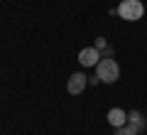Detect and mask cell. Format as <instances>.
Here are the masks:
<instances>
[{
    "label": "cell",
    "instance_id": "1",
    "mask_svg": "<svg viewBox=\"0 0 147 135\" xmlns=\"http://www.w3.org/2000/svg\"><path fill=\"white\" fill-rule=\"evenodd\" d=\"M96 76L100 79L103 83H113L120 79V66H118L115 59H100L98 64H96Z\"/></svg>",
    "mask_w": 147,
    "mask_h": 135
},
{
    "label": "cell",
    "instance_id": "2",
    "mask_svg": "<svg viewBox=\"0 0 147 135\" xmlns=\"http://www.w3.org/2000/svg\"><path fill=\"white\" fill-rule=\"evenodd\" d=\"M118 15L127 22H137L145 15V5H142V0H123L118 5Z\"/></svg>",
    "mask_w": 147,
    "mask_h": 135
},
{
    "label": "cell",
    "instance_id": "3",
    "mask_svg": "<svg viewBox=\"0 0 147 135\" xmlns=\"http://www.w3.org/2000/svg\"><path fill=\"white\" fill-rule=\"evenodd\" d=\"M86 86H88V76H84L81 71L71 74V76H69V81H66V91H69L71 96L84 94V91H86Z\"/></svg>",
    "mask_w": 147,
    "mask_h": 135
},
{
    "label": "cell",
    "instance_id": "4",
    "mask_svg": "<svg viewBox=\"0 0 147 135\" xmlns=\"http://www.w3.org/2000/svg\"><path fill=\"white\" fill-rule=\"evenodd\" d=\"M79 62L84 64V66H96V64L100 62V52L96 47H86L79 52Z\"/></svg>",
    "mask_w": 147,
    "mask_h": 135
},
{
    "label": "cell",
    "instance_id": "5",
    "mask_svg": "<svg viewBox=\"0 0 147 135\" xmlns=\"http://www.w3.org/2000/svg\"><path fill=\"white\" fill-rule=\"evenodd\" d=\"M108 123L113 125V128H120V125L127 123V113L123 108H110L108 111Z\"/></svg>",
    "mask_w": 147,
    "mask_h": 135
},
{
    "label": "cell",
    "instance_id": "6",
    "mask_svg": "<svg viewBox=\"0 0 147 135\" xmlns=\"http://www.w3.org/2000/svg\"><path fill=\"white\" fill-rule=\"evenodd\" d=\"M123 130H125V135H140L142 130H145V125H140V123H132V120H127V123L123 125Z\"/></svg>",
    "mask_w": 147,
    "mask_h": 135
},
{
    "label": "cell",
    "instance_id": "7",
    "mask_svg": "<svg viewBox=\"0 0 147 135\" xmlns=\"http://www.w3.org/2000/svg\"><path fill=\"white\" fill-rule=\"evenodd\" d=\"M127 120H132V123H140V125H147V120L142 118L140 111H130V113H127Z\"/></svg>",
    "mask_w": 147,
    "mask_h": 135
},
{
    "label": "cell",
    "instance_id": "8",
    "mask_svg": "<svg viewBox=\"0 0 147 135\" xmlns=\"http://www.w3.org/2000/svg\"><path fill=\"white\" fill-rule=\"evenodd\" d=\"M93 47L98 49V52H103V49L108 47V42H105V37H96V42H93Z\"/></svg>",
    "mask_w": 147,
    "mask_h": 135
},
{
    "label": "cell",
    "instance_id": "9",
    "mask_svg": "<svg viewBox=\"0 0 147 135\" xmlns=\"http://www.w3.org/2000/svg\"><path fill=\"white\" fill-rule=\"evenodd\" d=\"M113 54H115V52H113V47H105L103 49V57L105 59H113Z\"/></svg>",
    "mask_w": 147,
    "mask_h": 135
},
{
    "label": "cell",
    "instance_id": "10",
    "mask_svg": "<svg viewBox=\"0 0 147 135\" xmlns=\"http://www.w3.org/2000/svg\"><path fill=\"white\" fill-rule=\"evenodd\" d=\"M88 83H91V86H98V83H100V79H98V76H93V79H88Z\"/></svg>",
    "mask_w": 147,
    "mask_h": 135
}]
</instances>
